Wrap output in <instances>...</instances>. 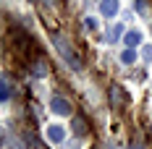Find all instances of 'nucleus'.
<instances>
[{"label":"nucleus","mask_w":152,"mask_h":149,"mask_svg":"<svg viewBox=\"0 0 152 149\" xmlns=\"http://www.w3.org/2000/svg\"><path fill=\"white\" fill-rule=\"evenodd\" d=\"M53 45H55V50L61 52V58L74 68V71H81V58H79V52L74 50V45L63 37V34H58V31H53Z\"/></svg>","instance_id":"f257e3e1"},{"label":"nucleus","mask_w":152,"mask_h":149,"mask_svg":"<svg viewBox=\"0 0 152 149\" xmlns=\"http://www.w3.org/2000/svg\"><path fill=\"white\" fill-rule=\"evenodd\" d=\"M11 39H13V47L18 55H29V58H39L37 55V42L31 39L29 34L24 29H18V26H13L11 29Z\"/></svg>","instance_id":"f03ea898"},{"label":"nucleus","mask_w":152,"mask_h":149,"mask_svg":"<svg viewBox=\"0 0 152 149\" xmlns=\"http://www.w3.org/2000/svg\"><path fill=\"white\" fill-rule=\"evenodd\" d=\"M110 105H113L115 110L129 107V94H126L123 86H118V84H113V86H110Z\"/></svg>","instance_id":"7ed1b4c3"},{"label":"nucleus","mask_w":152,"mask_h":149,"mask_svg":"<svg viewBox=\"0 0 152 149\" xmlns=\"http://www.w3.org/2000/svg\"><path fill=\"white\" fill-rule=\"evenodd\" d=\"M50 110L55 113V115H71V102L61 97V94H55L53 100H50Z\"/></svg>","instance_id":"20e7f679"},{"label":"nucleus","mask_w":152,"mask_h":149,"mask_svg":"<svg viewBox=\"0 0 152 149\" xmlns=\"http://www.w3.org/2000/svg\"><path fill=\"white\" fill-rule=\"evenodd\" d=\"M45 134H47V141L50 144H66V128L58 126V123H50Z\"/></svg>","instance_id":"39448f33"},{"label":"nucleus","mask_w":152,"mask_h":149,"mask_svg":"<svg viewBox=\"0 0 152 149\" xmlns=\"http://www.w3.org/2000/svg\"><path fill=\"white\" fill-rule=\"evenodd\" d=\"M118 8H121V0H100V13L105 18H113L118 13Z\"/></svg>","instance_id":"423d86ee"},{"label":"nucleus","mask_w":152,"mask_h":149,"mask_svg":"<svg viewBox=\"0 0 152 149\" xmlns=\"http://www.w3.org/2000/svg\"><path fill=\"white\" fill-rule=\"evenodd\" d=\"M71 128H74L76 136H87L89 134V123H87L84 115H74V118H71Z\"/></svg>","instance_id":"0eeeda50"},{"label":"nucleus","mask_w":152,"mask_h":149,"mask_svg":"<svg viewBox=\"0 0 152 149\" xmlns=\"http://www.w3.org/2000/svg\"><path fill=\"white\" fill-rule=\"evenodd\" d=\"M121 37H126V31H123V24H113V26H107V34H105V39L110 42V45H115Z\"/></svg>","instance_id":"6e6552de"},{"label":"nucleus","mask_w":152,"mask_h":149,"mask_svg":"<svg viewBox=\"0 0 152 149\" xmlns=\"http://www.w3.org/2000/svg\"><path fill=\"white\" fill-rule=\"evenodd\" d=\"M13 94V86H11V78L8 76H0V102H8Z\"/></svg>","instance_id":"1a4fd4ad"},{"label":"nucleus","mask_w":152,"mask_h":149,"mask_svg":"<svg viewBox=\"0 0 152 149\" xmlns=\"http://www.w3.org/2000/svg\"><path fill=\"white\" fill-rule=\"evenodd\" d=\"M31 76H47V63L45 58H37V60H31Z\"/></svg>","instance_id":"9d476101"},{"label":"nucleus","mask_w":152,"mask_h":149,"mask_svg":"<svg viewBox=\"0 0 152 149\" xmlns=\"http://www.w3.org/2000/svg\"><path fill=\"white\" fill-rule=\"evenodd\" d=\"M123 42H126L129 47H137V45H142V31H126Z\"/></svg>","instance_id":"9b49d317"},{"label":"nucleus","mask_w":152,"mask_h":149,"mask_svg":"<svg viewBox=\"0 0 152 149\" xmlns=\"http://www.w3.org/2000/svg\"><path fill=\"white\" fill-rule=\"evenodd\" d=\"M121 60L126 63V65H131V63L137 60V47H126V50L121 52Z\"/></svg>","instance_id":"f8f14e48"},{"label":"nucleus","mask_w":152,"mask_h":149,"mask_svg":"<svg viewBox=\"0 0 152 149\" xmlns=\"http://www.w3.org/2000/svg\"><path fill=\"white\" fill-rule=\"evenodd\" d=\"M134 11H137L139 16H147L150 13V3H147V0H134Z\"/></svg>","instance_id":"ddd939ff"},{"label":"nucleus","mask_w":152,"mask_h":149,"mask_svg":"<svg viewBox=\"0 0 152 149\" xmlns=\"http://www.w3.org/2000/svg\"><path fill=\"white\" fill-rule=\"evenodd\" d=\"M84 26H87L89 31H94L97 26H100V24H97V18H92V16H87V18H84Z\"/></svg>","instance_id":"4468645a"},{"label":"nucleus","mask_w":152,"mask_h":149,"mask_svg":"<svg viewBox=\"0 0 152 149\" xmlns=\"http://www.w3.org/2000/svg\"><path fill=\"white\" fill-rule=\"evenodd\" d=\"M142 58L147 60V63H152V45H144V47H142Z\"/></svg>","instance_id":"2eb2a0df"},{"label":"nucleus","mask_w":152,"mask_h":149,"mask_svg":"<svg viewBox=\"0 0 152 149\" xmlns=\"http://www.w3.org/2000/svg\"><path fill=\"white\" fill-rule=\"evenodd\" d=\"M63 149H81V144H79V139H74V141H66Z\"/></svg>","instance_id":"dca6fc26"},{"label":"nucleus","mask_w":152,"mask_h":149,"mask_svg":"<svg viewBox=\"0 0 152 149\" xmlns=\"http://www.w3.org/2000/svg\"><path fill=\"white\" fill-rule=\"evenodd\" d=\"M42 5L45 8H55V0H42Z\"/></svg>","instance_id":"f3484780"},{"label":"nucleus","mask_w":152,"mask_h":149,"mask_svg":"<svg viewBox=\"0 0 152 149\" xmlns=\"http://www.w3.org/2000/svg\"><path fill=\"white\" fill-rule=\"evenodd\" d=\"M129 149H144V147H142L139 141H131V147H129Z\"/></svg>","instance_id":"a211bd4d"},{"label":"nucleus","mask_w":152,"mask_h":149,"mask_svg":"<svg viewBox=\"0 0 152 149\" xmlns=\"http://www.w3.org/2000/svg\"><path fill=\"white\" fill-rule=\"evenodd\" d=\"M0 141H3V128H0Z\"/></svg>","instance_id":"6ab92c4d"},{"label":"nucleus","mask_w":152,"mask_h":149,"mask_svg":"<svg viewBox=\"0 0 152 149\" xmlns=\"http://www.w3.org/2000/svg\"><path fill=\"white\" fill-rule=\"evenodd\" d=\"M150 136H152V123H150Z\"/></svg>","instance_id":"aec40b11"}]
</instances>
